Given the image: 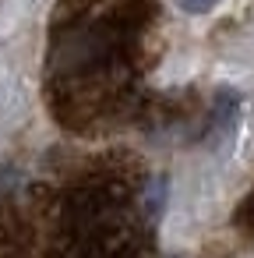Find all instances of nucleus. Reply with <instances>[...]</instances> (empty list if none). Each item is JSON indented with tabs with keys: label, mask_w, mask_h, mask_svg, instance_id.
Instances as JSON below:
<instances>
[{
	"label": "nucleus",
	"mask_w": 254,
	"mask_h": 258,
	"mask_svg": "<svg viewBox=\"0 0 254 258\" xmlns=\"http://www.w3.org/2000/svg\"><path fill=\"white\" fill-rule=\"evenodd\" d=\"M236 110H240V96L233 89H222L215 96V106H212V124H208V135L215 138H229V127L236 120Z\"/></svg>",
	"instance_id": "nucleus-1"
},
{
	"label": "nucleus",
	"mask_w": 254,
	"mask_h": 258,
	"mask_svg": "<svg viewBox=\"0 0 254 258\" xmlns=\"http://www.w3.org/2000/svg\"><path fill=\"white\" fill-rule=\"evenodd\" d=\"M177 4H180L187 15H201V11H212L219 0H177Z\"/></svg>",
	"instance_id": "nucleus-2"
}]
</instances>
